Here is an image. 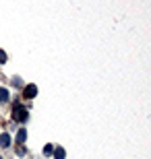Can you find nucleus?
Returning <instances> with one entry per match:
<instances>
[{
    "label": "nucleus",
    "mask_w": 151,
    "mask_h": 159,
    "mask_svg": "<svg viewBox=\"0 0 151 159\" xmlns=\"http://www.w3.org/2000/svg\"><path fill=\"white\" fill-rule=\"evenodd\" d=\"M12 118L19 120V122H27V118H29V114H27V110H25V106H15V110H12Z\"/></svg>",
    "instance_id": "nucleus-1"
},
{
    "label": "nucleus",
    "mask_w": 151,
    "mask_h": 159,
    "mask_svg": "<svg viewBox=\"0 0 151 159\" xmlns=\"http://www.w3.org/2000/svg\"><path fill=\"white\" fill-rule=\"evenodd\" d=\"M23 95L27 97V99L35 97V95H37V87H35V85H27V87H25V91H23Z\"/></svg>",
    "instance_id": "nucleus-2"
},
{
    "label": "nucleus",
    "mask_w": 151,
    "mask_h": 159,
    "mask_svg": "<svg viewBox=\"0 0 151 159\" xmlns=\"http://www.w3.org/2000/svg\"><path fill=\"white\" fill-rule=\"evenodd\" d=\"M8 145H11V136L6 134V132H2V134H0V147H2V149H6Z\"/></svg>",
    "instance_id": "nucleus-3"
},
{
    "label": "nucleus",
    "mask_w": 151,
    "mask_h": 159,
    "mask_svg": "<svg viewBox=\"0 0 151 159\" xmlns=\"http://www.w3.org/2000/svg\"><path fill=\"white\" fill-rule=\"evenodd\" d=\"M25 139H27V130H25V128H19V132H17V143H19V145H23Z\"/></svg>",
    "instance_id": "nucleus-4"
},
{
    "label": "nucleus",
    "mask_w": 151,
    "mask_h": 159,
    "mask_svg": "<svg viewBox=\"0 0 151 159\" xmlns=\"http://www.w3.org/2000/svg\"><path fill=\"white\" fill-rule=\"evenodd\" d=\"M8 97H11V95H8V91H6L4 87H0V101L4 103V101H8Z\"/></svg>",
    "instance_id": "nucleus-5"
},
{
    "label": "nucleus",
    "mask_w": 151,
    "mask_h": 159,
    "mask_svg": "<svg viewBox=\"0 0 151 159\" xmlns=\"http://www.w3.org/2000/svg\"><path fill=\"white\" fill-rule=\"evenodd\" d=\"M54 159H64V149L62 147H56V149H54Z\"/></svg>",
    "instance_id": "nucleus-6"
},
{
    "label": "nucleus",
    "mask_w": 151,
    "mask_h": 159,
    "mask_svg": "<svg viewBox=\"0 0 151 159\" xmlns=\"http://www.w3.org/2000/svg\"><path fill=\"white\" fill-rule=\"evenodd\" d=\"M44 153H46V155L54 153V147H52V145H46V147H44Z\"/></svg>",
    "instance_id": "nucleus-7"
},
{
    "label": "nucleus",
    "mask_w": 151,
    "mask_h": 159,
    "mask_svg": "<svg viewBox=\"0 0 151 159\" xmlns=\"http://www.w3.org/2000/svg\"><path fill=\"white\" fill-rule=\"evenodd\" d=\"M4 62H6V54L0 50V64H4Z\"/></svg>",
    "instance_id": "nucleus-8"
},
{
    "label": "nucleus",
    "mask_w": 151,
    "mask_h": 159,
    "mask_svg": "<svg viewBox=\"0 0 151 159\" xmlns=\"http://www.w3.org/2000/svg\"><path fill=\"white\" fill-rule=\"evenodd\" d=\"M0 159H2V157H0Z\"/></svg>",
    "instance_id": "nucleus-9"
}]
</instances>
